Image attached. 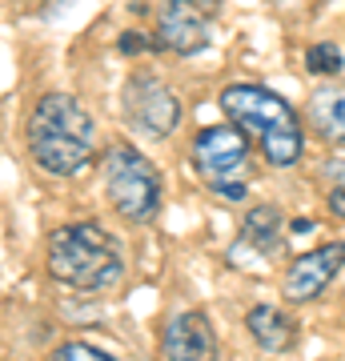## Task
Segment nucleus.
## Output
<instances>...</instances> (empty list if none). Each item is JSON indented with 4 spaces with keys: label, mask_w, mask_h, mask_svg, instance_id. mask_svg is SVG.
Instances as JSON below:
<instances>
[{
    "label": "nucleus",
    "mask_w": 345,
    "mask_h": 361,
    "mask_svg": "<svg viewBox=\"0 0 345 361\" xmlns=\"http://www.w3.org/2000/svg\"><path fill=\"white\" fill-rule=\"evenodd\" d=\"M321 177L329 180V193H325V201H329L333 217L345 221V161H329V165L321 169Z\"/></svg>",
    "instance_id": "nucleus-14"
},
{
    "label": "nucleus",
    "mask_w": 345,
    "mask_h": 361,
    "mask_svg": "<svg viewBox=\"0 0 345 361\" xmlns=\"http://www.w3.org/2000/svg\"><path fill=\"white\" fill-rule=\"evenodd\" d=\"M161 357L165 361H221V345L209 317L197 310L173 313L161 329Z\"/></svg>",
    "instance_id": "nucleus-9"
},
{
    "label": "nucleus",
    "mask_w": 345,
    "mask_h": 361,
    "mask_svg": "<svg viewBox=\"0 0 345 361\" xmlns=\"http://www.w3.org/2000/svg\"><path fill=\"white\" fill-rule=\"evenodd\" d=\"M221 113L229 116V125L245 133V141H257L261 157L273 169H289L305 153V129L293 104L277 97V92L249 85V80H233L221 89Z\"/></svg>",
    "instance_id": "nucleus-2"
},
{
    "label": "nucleus",
    "mask_w": 345,
    "mask_h": 361,
    "mask_svg": "<svg viewBox=\"0 0 345 361\" xmlns=\"http://www.w3.org/2000/svg\"><path fill=\"white\" fill-rule=\"evenodd\" d=\"M193 165L197 177L205 180L209 193H217L221 201H245L249 185V141L237 125H209L193 137Z\"/></svg>",
    "instance_id": "nucleus-5"
},
{
    "label": "nucleus",
    "mask_w": 345,
    "mask_h": 361,
    "mask_svg": "<svg viewBox=\"0 0 345 361\" xmlns=\"http://www.w3.org/2000/svg\"><path fill=\"white\" fill-rule=\"evenodd\" d=\"M25 149L32 165L52 177H77L97 157V121L77 97L44 92L28 109Z\"/></svg>",
    "instance_id": "nucleus-1"
},
{
    "label": "nucleus",
    "mask_w": 345,
    "mask_h": 361,
    "mask_svg": "<svg viewBox=\"0 0 345 361\" xmlns=\"http://www.w3.org/2000/svg\"><path fill=\"white\" fill-rule=\"evenodd\" d=\"M225 0H161L153 49L173 56H197L209 49Z\"/></svg>",
    "instance_id": "nucleus-6"
},
{
    "label": "nucleus",
    "mask_w": 345,
    "mask_h": 361,
    "mask_svg": "<svg viewBox=\"0 0 345 361\" xmlns=\"http://www.w3.org/2000/svg\"><path fill=\"white\" fill-rule=\"evenodd\" d=\"M121 104H125V116L133 129H141L145 137H169L177 133V125L185 121V104L173 92L165 77L157 73H133L125 80V92H121Z\"/></svg>",
    "instance_id": "nucleus-7"
},
{
    "label": "nucleus",
    "mask_w": 345,
    "mask_h": 361,
    "mask_svg": "<svg viewBox=\"0 0 345 361\" xmlns=\"http://www.w3.org/2000/svg\"><path fill=\"white\" fill-rule=\"evenodd\" d=\"M56 361H116V357L101 353V349L89 345V341H64V345L56 349Z\"/></svg>",
    "instance_id": "nucleus-15"
},
{
    "label": "nucleus",
    "mask_w": 345,
    "mask_h": 361,
    "mask_svg": "<svg viewBox=\"0 0 345 361\" xmlns=\"http://www.w3.org/2000/svg\"><path fill=\"white\" fill-rule=\"evenodd\" d=\"M341 269H345V241H325V245L293 257L289 269H285V277H282L285 301L289 305H305V301L321 297Z\"/></svg>",
    "instance_id": "nucleus-8"
},
{
    "label": "nucleus",
    "mask_w": 345,
    "mask_h": 361,
    "mask_svg": "<svg viewBox=\"0 0 345 361\" xmlns=\"http://www.w3.org/2000/svg\"><path fill=\"white\" fill-rule=\"evenodd\" d=\"M237 245L253 249L257 257H273L277 249L285 245V217L277 205H253L241 221V233H237Z\"/></svg>",
    "instance_id": "nucleus-11"
},
{
    "label": "nucleus",
    "mask_w": 345,
    "mask_h": 361,
    "mask_svg": "<svg viewBox=\"0 0 345 361\" xmlns=\"http://www.w3.org/2000/svg\"><path fill=\"white\" fill-rule=\"evenodd\" d=\"M245 325H249L253 341L265 349V353H289V349L297 345V322L285 310H273V305H253V310H249V317H245Z\"/></svg>",
    "instance_id": "nucleus-12"
},
{
    "label": "nucleus",
    "mask_w": 345,
    "mask_h": 361,
    "mask_svg": "<svg viewBox=\"0 0 345 361\" xmlns=\"http://www.w3.org/2000/svg\"><path fill=\"white\" fill-rule=\"evenodd\" d=\"M289 229H293V233H309V229H313V221H305V217H297L293 225H289Z\"/></svg>",
    "instance_id": "nucleus-17"
},
{
    "label": "nucleus",
    "mask_w": 345,
    "mask_h": 361,
    "mask_svg": "<svg viewBox=\"0 0 345 361\" xmlns=\"http://www.w3.org/2000/svg\"><path fill=\"white\" fill-rule=\"evenodd\" d=\"M116 49H121V56H141V52L153 49V37H145V32H137V28H128V32L116 37Z\"/></svg>",
    "instance_id": "nucleus-16"
},
{
    "label": "nucleus",
    "mask_w": 345,
    "mask_h": 361,
    "mask_svg": "<svg viewBox=\"0 0 345 361\" xmlns=\"http://www.w3.org/2000/svg\"><path fill=\"white\" fill-rule=\"evenodd\" d=\"M101 180L109 205L133 225H145L161 213V173L141 149L109 145L101 153Z\"/></svg>",
    "instance_id": "nucleus-4"
},
{
    "label": "nucleus",
    "mask_w": 345,
    "mask_h": 361,
    "mask_svg": "<svg viewBox=\"0 0 345 361\" xmlns=\"http://www.w3.org/2000/svg\"><path fill=\"white\" fill-rule=\"evenodd\" d=\"M49 277L77 293H104L121 285L125 257L116 237L97 221H68L49 233Z\"/></svg>",
    "instance_id": "nucleus-3"
},
{
    "label": "nucleus",
    "mask_w": 345,
    "mask_h": 361,
    "mask_svg": "<svg viewBox=\"0 0 345 361\" xmlns=\"http://www.w3.org/2000/svg\"><path fill=\"white\" fill-rule=\"evenodd\" d=\"M305 121L325 145H345V80H329L313 89L305 104Z\"/></svg>",
    "instance_id": "nucleus-10"
},
{
    "label": "nucleus",
    "mask_w": 345,
    "mask_h": 361,
    "mask_svg": "<svg viewBox=\"0 0 345 361\" xmlns=\"http://www.w3.org/2000/svg\"><path fill=\"white\" fill-rule=\"evenodd\" d=\"M341 68H345V56H341V49H337L333 40H317V44H309V52H305V73H309V77L333 80V77H341Z\"/></svg>",
    "instance_id": "nucleus-13"
}]
</instances>
